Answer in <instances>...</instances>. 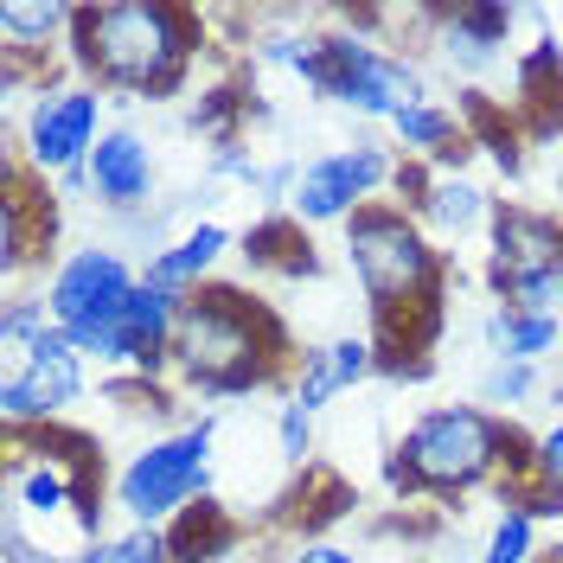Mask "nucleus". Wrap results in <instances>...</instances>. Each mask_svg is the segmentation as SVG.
<instances>
[{"mask_svg":"<svg viewBox=\"0 0 563 563\" xmlns=\"http://www.w3.org/2000/svg\"><path fill=\"white\" fill-rule=\"evenodd\" d=\"M435 26H442V52L455 58L461 70H487L499 65V45L512 33V7H481V0H467V7H442V13H429Z\"/></svg>","mask_w":563,"mask_h":563,"instance_id":"2eb2a0df","label":"nucleus"},{"mask_svg":"<svg viewBox=\"0 0 563 563\" xmlns=\"http://www.w3.org/2000/svg\"><path fill=\"white\" fill-rule=\"evenodd\" d=\"M282 563H358V558H352V551H340V544H320V538H314V544H295Z\"/></svg>","mask_w":563,"mask_h":563,"instance_id":"cd10ccee","label":"nucleus"},{"mask_svg":"<svg viewBox=\"0 0 563 563\" xmlns=\"http://www.w3.org/2000/svg\"><path fill=\"white\" fill-rule=\"evenodd\" d=\"M314 97H333V103L358 109V115H404L410 103H422V77L410 58H397L385 45L358 33H320L308 65L295 70Z\"/></svg>","mask_w":563,"mask_h":563,"instance_id":"39448f33","label":"nucleus"},{"mask_svg":"<svg viewBox=\"0 0 563 563\" xmlns=\"http://www.w3.org/2000/svg\"><path fill=\"white\" fill-rule=\"evenodd\" d=\"M45 327H52V308H45V295H38V301L13 295V301H7V314H0V340H7L13 352H26L38 333H45Z\"/></svg>","mask_w":563,"mask_h":563,"instance_id":"b1692460","label":"nucleus"},{"mask_svg":"<svg viewBox=\"0 0 563 563\" xmlns=\"http://www.w3.org/2000/svg\"><path fill=\"white\" fill-rule=\"evenodd\" d=\"M211 417L186 422L174 435H161V442H147L135 455L122 461V474H115V506L135 519V526H174L179 512H192V499H206L211 493Z\"/></svg>","mask_w":563,"mask_h":563,"instance_id":"20e7f679","label":"nucleus"},{"mask_svg":"<svg viewBox=\"0 0 563 563\" xmlns=\"http://www.w3.org/2000/svg\"><path fill=\"white\" fill-rule=\"evenodd\" d=\"M174 372L199 397H244L295 378L288 333L269 308H256L238 288H199L174 327Z\"/></svg>","mask_w":563,"mask_h":563,"instance_id":"7ed1b4c3","label":"nucleus"},{"mask_svg":"<svg viewBox=\"0 0 563 563\" xmlns=\"http://www.w3.org/2000/svg\"><path fill=\"white\" fill-rule=\"evenodd\" d=\"M167 544H174V563H224L238 551V519L224 506L179 512L174 526H167Z\"/></svg>","mask_w":563,"mask_h":563,"instance_id":"aec40b11","label":"nucleus"},{"mask_svg":"<svg viewBox=\"0 0 563 563\" xmlns=\"http://www.w3.org/2000/svg\"><path fill=\"white\" fill-rule=\"evenodd\" d=\"M487 282L499 308H551L563 295V224L526 206H499Z\"/></svg>","mask_w":563,"mask_h":563,"instance_id":"423d86ee","label":"nucleus"},{"mask_svg":"<svg viewBox=\"0 0 563 563\" xmlns=\"http://www.w3.org/2000/svg\"><path fill=\"white\" fill-rule=\"evenodd\" d=\"M103 97L97 84H58V90H38L26 109V129H20V161L33 174H70V167H90L97 141H103Z\"/></svg>","mask_w":563,"mask_h":563,"instance_id":"6e6552de","label":"nucleus"},{"mask_svg":"<svg viewBox=\"0 0 563 563\" xmlns=\"http://www.w3.org/2000/svg\"><path fill=\"white\" fill-rule=\"evenodd\" d=\"M538 519H531L526 506H499V519H493L487 544H481V563H538Z\"/></svg>","mask_w":563,"mask_h":563,"instance_id":"4be33fe9","label":"nucleus"},{"mask_svg":"<svg viewBox=\"0 0 563 563\" xmlns=\"http://www.w3.org/2000/svg\"><path fill=\"white\" fill-rule=\"evenodd\" d=\"M538 467V442H526L506 417H493L481 404H442V410H422L397 455L385 461L390 493L417 499V493H435V499H461L474 487H506L512 474H531Z\"/></svg>","mask_w":563,"mask_h":563,"instance_id":"f03ea898","label":"nucleus"},{"mask_svg":"<svg viewBox=\"0 0 563 563\" xmlns=\"http://www.w3.org/2000/svg\"><path fill=\"white\" fill-rule=\"evenodd\" d=\"M179 295H161L141 282L135 295L115 308L109 320H90V327H70V346L97 365H129V372H167L174 365V327H179Z\"/></svg>","mask_w":563,"mask_h":563,"instance_id":"0eeeda50","label":"nucleus"},{"mask_svg":"<svg viewBox=\"0 0 563 563\" xmlns=\"http://www.w3.org/2000/svg\"><path fill=\"white\" fill-rule=\"evenodd\" d=\"M378 372V346L372 340H327V346H308L295 358V378H288V404H301L308 417L327 410L340 390H352L358 378Z\"/></svg>","mask_w":563,"mask_h":563,"instance_id":"f8f14e48","label":"nucleus"},{"mask_svg":"<svg viewBox=\"0 0 563 563\" xmlns=\"http://www.w3.org/2000/svg\"><path fill=\"white\" fill-rule=\"evenodd\" d=\"M70 26H77V7H65V0H7L0 7V52H45V45H58L65 38L70 45Z\"/></svg>","mask_w":563,"mask_h":563,"instance_id":"f3484780","label":"nucleus"},{"mask_svg":"<svg viewBox=\"0 0 563 563\" xmlns=\"http://www.w3.org/2000/svg\"><path fill=\"white\" fill-rule=\"evenodd\" d=\"M154 192V154L135 129H109L90 154V199L109 211H135Z\"/></svg>","mask_w":563,"mask_h":563,"instance_id":"ddd939ff","label":"nucleus"},{"mask_svg":"<svg viewBox=\"0 0 563 563\" xmlns=\"http://www.w3.org/2000/svg\"><path fill=\"white\" fill-rule=\"evenodd\" d=\"M276 449H282V461L308 467V455H314V417H308L301 404H282V417H276Z\"/></svg>","mask_w":563,"mask_h":563,"instance_id":"393cba45","label":"nucleus"},{"mask_svg":"<svg viewBox=\"0 0 563 563\" xmlns=\"http://www.w3.org/2000/svg\"><path fill=\"white\" fill-rule=\"evenodd\" d=\"M77 397H84V352L52 320L26 346V358L0 378V417H7V429H52Z\"/></svg>","mask_w":563,"mask_h":563,"instance_id":"1a4fd4ad","label":"nucleus"},{"mask_svg":"<svg viewBox=\"0 0 563 563\" xmlns=\"http://www.w3.org/2000/svg\"><path fill=\"white\" fill-rule=\"evenodd\" d=\"M538 474L563 493V422H551V429L538 435Z\"/></svg>","mask_w":563,"mask_h":563,"instance_id":"bb28decb","label":"nucleus"},{"mask_svg":"<svg viewBox=\"0 0 563 563\" xmlns=\"http://www.w3.org/2000/svg\"><path fill=\"white\" fill-rule=\"evenodd\" d=\"M429 372H435L429 352H378V378H390V385H422Z\"/></svg>","mask_w":563,"mask_h":563,"instance_id":"a878e982","label":"nucleus"},{"mask_svg":"<svg viewBox=\"0 0 563 563\" xmlns=\"http://www.w3.org/2000/svg\"><path fill=\"white\" fill-rule=\"evenodd\" d=\"M397 179V161H390L378 141H352V147H333L301 167L295 192H288V218L301 224H346L352 211L372 206V192Z\"/></svg>","mask_w":563,"mask_h":563,"instance_id":"9d476101","label":"nucleus"},{"mask_svg":"<svg viewBox=\"0 0 563 563\" xmlns=\"http://www.w3.org/2000/svg\"><path fill=\"white\" fill-rule=\"evenodd\" d=\"M563 327L551 308H499L487 320V346L493 358H519V365H538L544 352H558Z\"/></svg>","mask_w":563,"mask_h":563,"instance_id":"a211bd4d","label":"nucleus"},{"mask_svg":"<svg viewBox=\"0 0 563 563\" xmlns=\"http://www.w3.org/2000/svg\"><path fill=\"white\" fill-rule=\"evenodd\" d=\"M141 288V269H129L115 250H70L65 263L45 282V308L58 327H90V320H109L129 295Z\"/></svg>","mask_w":563,"mask_h":563,"instance_id":"9b49d317","label":"nucleus"},{"mask_svg":"<svg viewBox=\"0 0 563 563\" xmlns=\"http://www.w3.org/2000/svg\"><path fill=\"white\" fill-rule=\"evenodd\" d=\"M531 390H538V365H519V358H493L487 378H481V410H512V404H526Z\"/></svg>","mask_w":563,"mask_h":563,"instance_id":"5701e85b","label":"nucleus"},{"mask_svg":"<svg viewBox=\"0 0 563 563\" xmlns=\"http://www.w3.org/2000/svg\"><path fill=\"white\" fill-rule=\"evenodd\" d=\"M224 563H238V558H224Z\"/></svg>","mask_w":563,"mask_h":563,"instance_id":"c756f323","label":"nucleus"},{"mask_svg":"<svg viewBox=\"0 0 563 563\" xmlns=\"http://www.w3.org/2000/svg\"><path fill=\"white\" fill-rule=\"evenodd\" d=\"M244 250H250V263H263V269H276V276H314L320 269L314 244L301 238V218H263L244 238Z\"/></svg>","mask_w":563,"mask_h":563,"instance_id":"412c9836","label":"nucleus"},{"mask_svg":"<svg viewBox=\"0 0 563 563\" xmlns=\"http://www.w3.org/2000/svg\"><path fill=\"white\" fill-rule=\"evenodd\" d=\"M199 52H206V20L192 7H174V0H109V7H77L65 58L97 90H129L141 103H161L192 77Z\"/></svg>","mask_w":563,"mask_h":563,"instance_id":"f257e3e1","label":"nucleus"},{"mask_svg":"<svg viewBox=\"0 0 563 563\" xmlns=\"http://www.w3.org/2000/svg\"><path fill=\"white\" fill-rule=\"evenodd\" d=\"M493 199L474 186V179H461V174H435L429 179V192H422V206H417V218L422 224H435V231H474V224H493Z\"/></svg>","mask_w":563,"mask_h":563,"instance_id":"6ab92c4d","label":"nucleus"},{"mask_svg":"<svg viewBox=\"0 0 563 563\" xmlns=\"http://www.w3.org/2000/svg\"><path fill=\"white\" fill-rule=\"evenodd\" d=\"M231 250V231L224 224H192L179 244H167V250H154L147 256V269H141V282L147 288H161V295H179V301H192L199 288H206V276L218 269V256Z\"/></svg>","mask_w":563,"mask_h":563,"instance_id":"4468645a","label":"nucleus"},{"mask_svg":"<svg viewBox=\"0 0 563 563\" xmlns=\"http://www.w3.org/2000/svg\"><path fill=\"white\" fill-rule=\"evenodd\" d=\"M70 563H129V558H122V538H97L90 551H77Z\"/></svg>","mask_w":563,"mask_h":563,"instance_id":"c85d7f7f","label":"nucleus"},{"mask_svg":"<svg viewBox=\"0 0 563 563\" xmlns=\"http://www.w3.org/2000/svg\"><path fill=\"white\" fill-rule=\"evenodd\" d=\"M390 129H397V147L410 154V161H422V167H435V174H449V167H461V154L474 147V135L461 129L455 109L442 103H410L404 115H390Z\"/></svg>","mask_w":563,"mask_h":563,"instance_id":"dca6fc26","label":"nucleus"}]
</instances>
